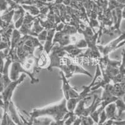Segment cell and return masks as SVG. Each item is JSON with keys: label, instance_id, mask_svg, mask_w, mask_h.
<instances>
[{"label": "cell", "instance_id": "1", "mask_svg": "<svg viewBox=\"0 0 125 125\" xmlns=\"http://www.w3.org/2000/svg\"><path fill=\"white\" fill-rule=\"evenodd\" d=\"M68 112L66 108V100L63 98L58 103L48 106L39 109H33L30 114L31 119L43 116H50L56 121L63 119L64 115Z\"/></svg>", "mask_w": 125, "mask_h": 125}, {"label": "cell", "instance_id": "2", "mask_svg": "<svg viewBox=\"0 0 125 125\" xmlns=\"http://www.w3.org/2000/svg\"><path fill=\"white\" fill-rule=\"evenodd\" d=\"M20 73H23L29 76L31 78V83L34 84L39 82V80L34 77L35 72L26 70L21 62L20 61H12L11 64V68H10V78L11 81H15L20 78Z\"/></svg>", "mask_w": 125, "mask_h": 125}, {"label": "cell", "instance_id": "3", "mask_svg": "<svg viewBox=\"0 0 125 125\" xmlns=\"http://www.w3.org/2000/svg\"><path fill=\"white\" fill-rule=\"evenodd\" d=\"M59 69L61 70L64 73V76L67 79L71 78L74 74H84V75L88 76L90 78H92V75L89 71L84 70L82 66L77 64H71L70 62L66 64H61L59 66Z\"/></svg>", "mask_w": 125, "mask_h": 125}, {"label": "cell", "instance_id": "4", "mask_svg": "<svg viewBox=\"0 0 125 125\" xmlns=\"http://www.w3.org/2000/svg\"><path fill=\"white\" fill-rule=\"evenodd\" d=\"M125 44V32L121 33L119 37L115 40H113L110 43L105 46H96L99 52L103 54L104 56H108L109 53L115 51L119 47L124 46Z\"/></svg>", "mask_w": 125, "mask_h": 125}, {"label": "cell", "instance_id": "5", "mask_svg": "<svg viewBox=\"0 0 125 125\" xmlns=\"http://www.w3.org/2000/svg\"><path fill=\"white\" fill-rule=\"evenodd\" d=\"M26 78L25 74H22L17 80L11 81L10 84L4 88L3 92L1 93V97L3 99V104L9 103L11 101V98L13 95L15 89L18 86L22 83Z\"/></svg>", "mask_w": 125, "mask_h": 125}, {"label": "cell", "instance_id": "6", "mask_svg": "<svg viewBox=\"0 0 125 125\" xmlns=\"http://www.w3.org/2000/svg\"><path fill=\"white\" fill-rule=\"evenodd\" d=\"M11 60L8 56L6 58V62H4V68H3V71L1 73L2 80H3V84H4V88L8 85L11 83V80L10 78V67L11 64Z\"/></svg>", "mask_w": 125, "mask_h": 125}, {"label": "cell", "instance_id": "7", "mask_svg": "<svg viewBox=\"0 0 125 125\" xmlns=\"http://www.w3.org/2000/svg\"><path fill=\"white\" fill-rule=\"evenodd\" d=\"M55 30L54 29H51V30H47V36L45 40V44L43 47V50L47 54H49L53 46V40L54 37V33H55Z\"/></svg>", "mask_w": 125, "mask_h": 125}, {"label": "cell", "instance_id": "8", "mask_svg": "<svg viewBox=\"0 0 125 125\" xmlns=\"http://www.w3.org/2000/svg\"><path fill=\"white\" fill-rule=\"evenodd\" d=\"M118 98L114 96L110 93L104 90L103 93L102 94V96L101 98V107L103 109H104L107 105L109 104L115 103L117 100Z\"/></svg>", "mask_w": 125, "mask_h": 125}, {"label": "cell", "instance_id": "9", "mask_svg": "<svg viewBox=\"0 0 125 125\" xmlns=\"http://www.w3.org/2000/svg\"><path fill=\"white\" fill-rule=\"evenodd\" d=\"M60 74H61V80L62 81V91L63 92L64 98L67 100L69 99V93L72 86H71L68 80L66 78L64 73L62 71L60 72Z\"/></svg>", "mask_w": 125, "mask_h": 125}, {"label": "cell", "instance_id": "10", "mask_svg": "<svg viewBox=\"0 0 125 125\" xmlns=\"http://www.w3.org/2000/svg\"><path fill=\"white\" fill-rule=\"evenodd\" d=\"M21 38V34L18 30L14 28L11 34V40L10 41V51H13L16 49L18 44L20 43V41Z\"/></svg>", "mask_w": 125, "mask_h": 125}, {"label": "cell", "instance_id": "11", "mask_svg": "<svg viewBox=\"0 0 125 125\" xmlns=\"http://www.w3.org/2000/svg\"><path fill=\"white\" fill-rule=\"evenodd\" d=\"M62 50H64L66 53H68L71 56H77L80 55L82 52L85 51L84 49L78 48L74 44H69V45L62 46Z\"/></svg>", "mask_w": 125, "mask_h": 125}, {"label": "cell", "instance_id": "12", "mask_svg": "<svg viewBox=\"0 0 125 125\" xmlns=\"http://www.w3.org/2000/svg\"><path fill=\"white\" fill-rule=\"evenodd\" d=\"M113 94L118 98H123L125 94V83H115Z\"/></svg>", "mask_w": 125, "mask_h": 125}, {"label": "cell", "instance_id": "13", "mask_svg": "<svg viewBox=\"0 0 125 125\" xmlns=\"http://www.w3.org/2000/svg\"><path fill=\"white\" fill-rule=\"evenodd\" d=\"M83 99L81 97H78V98H69L68 100H66V108L69 112L73 113L78 104V102L80 100Z\"/></svg>", "mask_w": 125, "mask_h": 125}, {"label": "cell", "instance_id": "14", "mask_svg": "<svg viewBox=\"0 0 125 125\" xmlns=\"http://www.w3.org/2000/svg\"><path fill=\"white\" fill-rule=\"evenodd\" d=\"M116 109V104L115 103H110L107 105L104 109V111L105 112L107 118H111V119L115 118Z\"/></svg>", "mask_w": 125, "mask_h": 125}, {"label": "cell", "instance_id": "15", "mask_svg": "<svg viewBox=\"0 0 125 125\" xmlns=\"http://www.w3.org/2000/svg\"><path fill=\"white\" fill-rule=\"evenodd\" d=\"M8 109L10 111V115H11V117L12 119H13V122H15L16 123L20 124V119H19L18 116L17 115V112L16 111V107L14 106V103L12 102V101H10V103H9Z\"/></svg>", "mask_w": 125, "mask_h": 125}, {"label": "cell", "instance_id": "16", "mask_svg": "<svg viewBox=\"0 0 125 125\" xmlns=\"http://www.w3.org/2000/svg\"><path fill=\"white\" fill-rule=\"evenodd\" d=\"M47 54L45 52H43L41 55L40 56L39 58H37L36 60V67L39 68L41 69L46 66V65L48 63V57H47Z\"/></svg>", "mask_w": 125, "mask_h": 125}, {"label": "cell", "instance_id": "17", "mask_svg": "<svg viewBox=\"0 0 125 125\" xmlns=\"http://www.w3.org/2000/svg\"><path fill=\"white\" fill-rule=\"evenodd\" d=\"M9 49H6V50L3 51V50H0V73H2L4 68V60L6 58H8L9 54Z\"/></svg>", "mask_w": 125, "mask_h": 125}, {"label": "cell", "instance_id": "18", "mask_svg": "<svg viewBox=\"0 0 125 125\" xmlns=\"http://www.w3.org/2000/svg\"><path fill=\"white\" fill-rule=\"evenodd\" d=\"M116 104V107L118 109V116H121L122 113L125 111V106L124 100L123 98H119L117 99L116 101L115 102Z\"/></svg>", "mask_w": 125, "mask_h": 125}, {"label": "cell", "instance_id": "19", "mask_svg": "<svg viewBox=\"0 0 125 125\" xmlns=\"http://www.w3.org/2000/svg\"><path fill=\"white\" fill-rule=\"evenodd\" d=\"M61 32L64 34L73 36L76 33L77 29L74 26H71L70 25H65Z\"/></svg>", "mask_w": 125, "mask_h": 125}, {"label": "cell", "instance_id": "20", "mask_svg": "<svg viewBox=\"0 0 125 125\" xmlns=\"http://www.w3.org/2000/svg\"><path fill=\"white\" fill-rule=\"evenodd\" d=\"M14 11L13 10H11V11L7 12V13H4L3 16H1L2 20L6 24H10V23H11V21L13 16H14Z\"/></svg>", "mask_w": 125, "mask_h": 125}, {"label": "cell", "instance_id": "21", "mask_svg": "<svg viewBox=\"0 0 125 125\" xmlns=\"http://www.w3.org/2000/svg\"><path fill=\"white\" fill-rule=\"evenodd\" d=\"M71 36L66 35V34H63L61 38L59 41L58 43L61 46H65L69 45L71 44Z\"/></svg>", "mask_w": 125, "mask_h": 125}, {"label": "cell", "instance_id": "22", "mask_svg": "<svg viewBox=\"0 0 125 125\" xmlns=\"http://www.w3.org/2000/svg\"><path fill=\"white\" fill-rule=\"evenodd\" d=\"M23 7L25 10H28L29 13L32 15L36 16L40 13V10L34 6H26H26H23Z\"/></svg>", "mask_w": 125, "mask_h": 125}, {"label": "cell", "instance_id": "23", "mask_svg": "<svg viewBox=\"0 0 125 125\" xmlns=\"http://www.w3.org/2000/svg\"><path fill=\"white\" fill-rule=\"evenodd\" d=\"M74 45H75L77 48L80 49H84L88 47L87 42L86 41V40H84V39H81V40H78V41H76V43L74 44Z\"/></svg>", "mask_w": 125, "mask_h": 125}, {"label": "cell", "instance_id": "24", "mask_svg": "<svg viewBox=\"0 0 125 125\" xmlns=\"http://www.w3.org/2000/svg\"><path fill=\"white\" fill-rule=\"evenodd\" d=\"M46 36H47V30H43V31H41V32H40V33L38 34L36 38H37V39L38 40V41L41 43V42L45 41L46 38Z\"/></svg>", "mask_w": 125, "mask_h": 125}, {"label": "cell", "instance_id": "25", "mask_svg": "<svg viewBox=\"0 0 125 125\" xmlns=\"http://www.w3.org/2000/svg\"><path fill=\"white\" fill-rule=\"evenodd\" d=\"M24 14L21 15L19 18L18 19L16 20L15 23H14V28L17 29V30H19L20 28L21 27V26L23 25V21H24Z\"/></svg>", "mask_w": 125, "mask_h": 125}, {"label": "cell", "instance_id": "26", "mask_svg": "<svg viewBox=\"0 0 125 125\" xmlns=\"http://www.w3.org/2000/svg\"><path fill=\"white\" fill-rule=\"evenodd\" d=\"M79 96H80V93L73 87H72L69 93V98H78Z\"/></svg>", "mask_w": 125, "mask_h": 125}, {"label": "cell", "instance_id": "27", "mask_svg": "<svg viewBox=\"0 0 125 125\" xmlns=\"http://www.w3.org/2000/svg\"><path fill=\"white\" fill-rule=\"evenodd\" d=\"M83 119H82V125H93L94 121L91 118H87L86 117H83Z\"/></svg>", "mask_w": 125, "mask_h": 125}, {"label": "cell", "instance_id": "28", "mask_svg": "<svg viewBox=\"0 0 125 125\" xmlns=\"http://www.w3.org/2000/svg\"><path fill=\"white\" fill-rule=\"evenodd\" d=\"M7 2L6 0H0V11L7 9Z\"/></svg>", "mask_w": 125, "mask_h": 125}, {"label": "cell", "instance_id": "29", "mask_svg": "<svg viewBox=\"0 0 125 125\" xmlns=\"http://www.w3.org/2000/svg\"><path fill=\"white\" fill-rule=\"evenodd\" d=\"M64 26H65V24L62 23H59L56 24L55 28H54L55 31L56 32H60V31H61L64 28Z\"/></svg>", "mask_w": 125, "mask_h": 125}, {"label": "cell", "instance_id": "30", "mask_svg": "<svg viewBox=\"0 0 125 125\" xmlns=\"http://www.w3.org/2000/svg\"><path fill=\"white\" fill-rule=\"evenodd\" d=\"M106 118H107L105 112H104V109H103V110L101 111V113H100V123L101 124V123H103V122H104L106 119Z\"/></svg>", "mask_w": 125, "mask_h": 125}, {"label": "cell", "instance_id": "31", "mask_svg": "<svg viewBox=\"0 0 125 125\" xmlns=\"http://www.w3.org/2000/svg\"><path fill=\"white\" fill-rule=\"evenodd\" d=\"M4 90V84L3 83V80H2V74L1 73H0V93H1Z\"/></svg>", "mask_w": 125, "mask_h": 125}, {"label": "cell", "instance_id": "32", "mask_svg": "<svg viewBox=\"0 0 125 125\" xmlns=\"http://www.w3.org/2000/svg\"><path fill=\"white\" fill-rule=\"evenodd\" d=\"M74 124H73V125H80V124H81V118H76L75 120H74Z\"/></svg>", "mask_w": 125, "mask_h": 125}, {"label": "cell", "instance_id": "33", "mask_svg": "<svg viewBox=\"0 0 125 125\" xmlns=\"http://www.w3.org/2000/svg\"><path fill=\"white\" fill-rule=\"evenodd\" d=\"M62 3H64L65 5H69L71 3V0H63Z\"/></svg>", "mask_w": 125, "mask_h": 125}, {"label": "cell", "instance_id": "34", "mask_svg": "<svg viewBox=\"0 0 125 125\" xmlns=\"http://www.w3.org/2000/svg\"><path fill=\"white\" fill-rule=\"evenodd\" d=\"M116 1L118 3L124 5V3H125V0H116Z\"/></svg>", "mask_w": 125, "mask_h": 125}, {"label": "cell", "instance_id": "35", "mask_svg": "<svg viewBox=\"0 0 125 125\" xmlns=\"http://www.w3.org/2000/svg\"><path fill=\"white\" fill-rule=\"evenodd\" d=\"M62 1H63V0H56V3L57 4H60V3H62Z\"/></svg>", "mask_w": 125, "mask_h": 125}]
</instances>
